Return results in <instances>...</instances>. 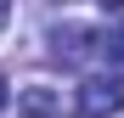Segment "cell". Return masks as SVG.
Instances as JSON below:
<instances>
[{
	"instance_id": "obj_1",
	"label": "cell",
	"mask_w": 124,
	"mask_h": 118,
	"mask_svg": "<svg viewBox=\"0 0 124 118\" xmlns=\"http://www.w3.org/2000/svg\"><path fill=\"white\" fill-rule=\"evenodd\" d=\"M113 112H124V79L118 73L85 79L79 84V118H113Z\"/></svg>"
},
{
	"instance_id": "obj_2",
	"label": "cell",
	"mask_w": 124,
	"mask_h": 118,
	"mask_svg": "<svg viewBox=\"0 0 124 118\" xmlns=\"http://www.w3.org/2000/svg\"><path fill=\"white\" fill-rule=\"evenodd\" d=\"M17 118H62V90L28 84L23 96H17Z\"/></svg>"
},
{
	"instance_id": "obj_3",
	"label": "cell",
	"mask_w": 124,
	"mask_h": 118,
	"mask_svg": "<svg viewBox=\"0 0 124 118\" xmlns=\"http://www.w3.org/2000/svg\"><path fill=\"white\" fill-rule=\"evenodd\" d=\"M96 51L107 56V62H124V28H107V34H96Z\"/></svg>"
},
{
	"instance_id": "obj_4",
	"label": "cell",
	"mask_w": 124,
	"mask_h": 118,
	"mask_svg": "<svg viewBox=\"0 0 124 118\" xmlns=\"http://www.w3.org/2000/svg\"><path fill=\"white\" fill-rule=\"evenodd\" d=\"M6 23H11V6H0V28H6Z\"/></svg>"
},
{
	"instance_id": "obj_5",
	"label": "cell",
	"mask_w": 124,
	"mask_h": 118,
	"mask_svg": "<svg viewBox=\"0 0 124 118\" xmlns=\"http://www.w3.org/2000/svg\"><path fill=\"white\" fill-rule=\"evenodd\" d=\"M0 107H6V73H0Z\"/></svg>"
}]
</instances>
